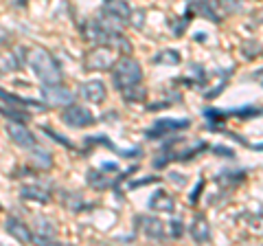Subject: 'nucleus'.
<instances>
[{
  "mask_svg": "<svg viewBox=\"0 0 263 246\" xmlns=\"http://www.w3.org/2000/svg\"><path fill=\"white\" fill-rule=\"evenodd\" d=\"M103 15L108 20L123 24V22L132 20V7L125 0H103Z\"/></svg>",
  "mask_w": 263,
  "mask_h": 246,
  "instance_id": "0eeeda50",
  "label": "nucleus"
},
{
  "mask_svg": "<svg viewBox=\"0 0 263 246\" xmlns=\"http://www.w3.org/2000/svg\"><path fill=\"white\" fill-rule=\"evenodd\" d=\"M156 180H158V178H156V176H152V178H143V180H138V183H134V185H129V187H132V189H134V187H141V185H147V183H156Z\"/></svg>",
  "mask_w": 263,
  "mask_h": 246,
  "instance_id": "b1692460",
  "label": "nucleus"
},
{
  "mask_svg": "<svg viewBox=\"0 0 263 246\" xmlns=\"http://www.w3.org/2000/svg\"><path fill=\"white\" fill-rule=\"evenodd\" d=\"M191 126V119H158L154 123V128L152 130H147L145 136L147 138H162L164 134H169V132H178V130H184Z\"/></svg>",
  "mask_w": 263,
  "mask_h": 246,
  "instance_id": "39448f33",
  "label": "nucleus"
},
{
  "mask_svg": "<svg viewBox=\"0 0 263 246\" xmlns=\"http://www.w3.org/2000/svg\"><path fill=\"white\" fill-rule=\"evenodd\" d=\"M171 226H174V235H176V237H180V233H182V229H180V226H182V224H180V222H174Z\"/></svg>",
  "mask_w": 263,
  "mask_h": 246,
  "instance_id": "bb28decb",
  "label": "nucleus"
},
{
  "mask_svg": "<svg viewBox=\"0 0 263 246\" xmlns=\"http://www.w3.org/2000/svg\"><path fill=\"white\" fill-rule=\"evenodd\" d=\"M62 121L70 128H90L97 123L95 114L88 108H84V106H70V103L66 106V110L62 112Z\"/></svg>",
  "mask_w": 263,
  "mask_h": 246,
  "instance_id": "20e7f679",
  "label": "nucleus"
},
{
  "mask_svg": "<svg viewBox=\"0 0 263 246\" xmlns=\"http://www.w3.org/2000/svg\"><path fill=\"white\" fill-rule=\"evenodd\" d=\"M202 187H204V180H200V183L195 185V189H193V194H191V202H195V200H197V196H200Z\"/></svg>",
  "mask_w": 263,
  "mask_h": 246,
  "instance_id": "5701e85b",
  "label": "nucleus"
},
{
  "mask_svg": "<svg viewBox=\"0 0 263 246\" xmlns=\"http://www.w3.org/2000/svg\"><path fill=\"white\" fill-rule=\"evenodd\" d=\"M22 198H27V200H37V202H48L51 200V196H48L44 189H40V187H22Z\"/></svg>",
  "mask_w": 263,
  "mask_h": 246,
  "instance_id": "f3484780",
  "label": "nucleus"
},
{
  "mask_svg": "<svg viewBox=\"0 0 263 246\" xmlns=\"http://www.w3.org/2000/svg\"><path fill=\"white\" fill-rule=\"evenodd\" d=\"M149 209L152 211H167V213H174L176 209V200L171 198L167 191H154V196L149 198Z\"/></svg>",
  "mask_w": 263,
  "mask_h": 246,
  "instance_id": "f8f14e48",
  "label": "nucleus"
},
{
  "mask_svg": "<svg viewBox=\"0 0 263 246\" xmlns=\"http://www.w3.org/2000/svg\"><path fill=\"white\" fill-rule=\"evenodd\" d=\"M121 93L127 101H143L145 99V88L141 84H134V86H129L125 90H121Z\"/></svg>",
  "mask_w": 263,
  "mask_h": 246,
  "instance_id": "aec40b11",
  "label": "nucleus"
},
{
  "mask_svg": "<svg viewBox=\"0 0 263 246\" xmlns=\"http://www.w3.org/2000/svg\"><path fill=\"white\" fill-rule=\"evenodd\" d=\"M112 68H114V73H112L114 86H117L119 90H125L129 86H134V84H141V79H143L141 64H138L134 57H129V55L117 60Z\"/></svg>",
  "mask_w": 263,
  "mask_h": 246,
  "instance_id": "f03ea898",
  "label": "nucleus"
},
{
  "mask_svg": "<svg viewBox=\"0 0 263 246\" xmlns=\"http://www.w3.org/2000/svg\"><path fill=\"white\" fill-rule=\"evenodd\" d=\"M81 93H84V97L90 101V103H101L105 101V97H108V90H105L103 86V81H86L84 86H81Z\"/></svg>",
  "mask_w": 263,
  "mask_h": 246,
  "instance_id": "9b49d317",
  "label": "nucleus"
},
{
  "mask_svg": "<svg viewBox=\"0 0 263 246\" xmlns=\"http://www.w3.org/2000/svg\"><path fill=\"white\" fill-rule=\"evenodd\" d=\"M191 237L195 242H209L211 240V229H209V222L204 216H195L193 224H191Z\"/></svg>",
  "mask_w": 263,
  "mask_h": 246,
  "instance_id": "ddd939ff",
  "label": "nucleus"
},
{
  "mask_svg": "<svg viewBox=\"0 0 263 246\" xmlns=\"http://www.w3.org/2000/svg\"><path fill=\"white\" fill-rule=\"evenodd\" d=\"M37 237H33L35 242H44V244H48L55 237V229L51 226V222L48 220H42V218H37Z\"/></svg>",
  "mask_w": 263,
  "mask_h": 246,
  "instance_id": "dca6fc26",
  "label": "nucleus"
},
{
  "mask_svg": "<svg viewBox=\"0 0 263 246\" xmlns=\"http://www.w3.org/2000/svg\"><path fill=\"white\" fill-rule=\"evenodd\" d=\"M7 134H9V138L20 145V147H35V136H33L27 126H22V123H15V121H9L7 123Z\"/></svg>",
  "mask_w": 263,
  "mask_h": 246,
  "instance_id": "6e6552de",
  "label": "nucleus"
},
{
  "mask_svg": "<svg viewBox=\"0 0 263 246\" xmlns=\"http://www.w3.org/2000/svg\"><path fill=\"white\" fill-rule=\"evenodd\" d=\"M215 152H217V154H224L226 159H233V156H235V154H233V150H226V147H219V145L215 147Z\"/></svg>",
  "mask_w": 263,
  "mask_h": 246,
  "instance_id": "393cba45",
  "label": "nucleus"
},
{
  "mask_svg": "<svg viewBox=\"0 0 263 246\" xmlns=\"http://www.w3.org/2000/svg\"><path fill=\"white\" fill-rule=\"evenodd\" d=\"M18 57H15L13 51H0V73L7 75V73H13L18 71Z\"/></svg>",
  "mask_w": 263,
  "mask_h": 246,
  "instance_id": "2eb2a0df",
  "label": "nucleus"
},
{
  "mask_svg": "<svg viewBox=\"0 0 263 246\" xmlns=\"http://www.w3.org/2000/svg\"><path fill=\"white\" fill-rule=\"evenodd\" d=\"M5 229H7V233H9L13 240H18V242H22V244H31V242H33L31 229L24 224L22 220H18V218H7Z\"/></svg>",
  "mask_w": 263,
  "mask_h": 246,
  "instance_id": "1a4fd4ad",
  "label": "nucleus"
},
{
  "mask_svg": "<svg viewBox=\"0 0 263 246\" xmlns=\"http://www.w3.org/2000/svg\"><path fill=\"white\" fill-rule=\"evenodd\" d=\"M88 180H90V185L92 187H97V189H103V187H108L110 185V180H105L103 176H101V171H88Z\"/></svg>",
  "mask_w": 263,
  "mask_h": 246,
  "instance_id": "4be33fe9",
  "label": "nucleus"
},
{
  "mask_svg": "<svg viewBox=\"0 0 263 246\" xmlns=\"http://www.w3.org/2000/svg\"><path fill=\"white\" fill-rule=\"evenodd\" d=\"M42 97L48 106H68L75 101V93L57 84H46L42 86Z\"/></svg>",
  "mask_w": 263,
  "mask_h": 246,
  "instance_id": "423d86ee",
  "label": "nucleus"
},
{
  "mask_svg": "<svg viewBox=\"0 0 263 246\" xmlns=\"http://www.w3.org/2000/svg\"><path fill=\"white\" fill-rule=\"evenodd\" d=\"M143 18H145V11H136V20H134V27L136 29L143 27Z\"/></svg>",
  "mask_w": 263,
  "mask_h": 246,
  "instance_id": "a878e982",
  "label": "nucleus"
},
{
  "mask_svg": "<svg viewBox=\"0 0 263 246\" xmlns=\"http://www.w3.org/2000/svg\"><path fill=\"white\" fill-rule=\"evenodd\" d=\"M156 64H171V66H176V64H180V55L178 51H174V48H167V51H160L158 55L154 57Z\"/></svg>",
  "mask_w": 263,
  "mask_h": 246,
  "instance_id": "6ab92c4d",
  "label": "nucleus"
},
{
  "mask_svg": "<svg viewBox=\"0 0 263 246\" xmlns=\"http://www.w3.org/2000/svg\"><path fill=\"white\" fill-rule=\"evenodd\" d=\"M138 224H143V233L149 237V240H162L164 237V222L158 218H149V216H143L138 218Z\"/></svg>",
  "mask_w": 263,
  "mask_h": 246,
  "instance_id": "9d476101",
  "label": "nucleus"
},
{
  "mask_svg": "<svg viewBox=\"0 0 263 246\" xmlns=\"http://www.w3.org/2000/svg\"><path fill=\"white\" fill-rule=\"evenodd\" d=\"M29 66L44 84H57L62 79V71L55 57L44 48H33L29 53Z\"/></svg>",
  "mask_w": 263,
  "mask_h": 246,
  "instance_id": "f257e3e1",
  "label": "nucleus"
},
{
  "mask_svg": "<svg viewBox=\"0 0 263 246\" xmlns=\"http://www.w3.org/2000/svg\"><path fill=\"white\" fill-rule=\"evenodd\" d=\"M114 62L117 60H114L112 48L99 44L97 48H92V51L86 55L84 66H86V71H110L114 66Z\"/></svg>",
  "mask_w": 263,
  "mask_h": 246,
  "instance_id": "7ed1b4c3",
  "label": "nucleus"
},
{
  "mask_svg": "<svg viewBox=\"0 0 263 246\" xmlns=\"http://www.w3.org/2000/svg\"><path fill=\"white\" fill-rule=\"evenodd\" d=\"M191 18H193V11L189 9L184 15H180L178 20H171V31H174V36H176V38H180V36L184 33V29L189 27V22H191Z\"/></svg>",
  "mask_w": 263,
  "mask_h": 246,
  "instance_id": "a211bd4d",
  "label": "nucleus"
},
{
  "mask_svg": "<svg viewBox=\"0 0 263 246\" xmlns=\"http://www.w3.org/2000/svg\"><path fill=\"white\" fill-rule=\"evenodd\" d=\"M7 40H9V33H7V31H3V29H0V42H7Z\"/></svg>",
  "mask_w": 263,
  "mask_h": 246,
  "instance_id": "cd10ccee",
  "label": "nucleus"
},
{
  "mask_svg": "<svg viewBox=\"0 0 263 246\" xmlns=\"http://www.w3.org/2000/svg\"><path fill=\"white\" fill-rule=\"evenodd\" d=\"M186 3H189V9L193 13L204 15V18L211 20V22H219V15L215 13V9L211 7L209 0H186Z\"/></svg>",
  "mask_w": 263,
  "mask_h": 246,
  "instance_id": "4468645a",
  "label": "nucleus"
},
{
  "mask_svg": "<svg viewBox=\"0 0 263 246\" xmlns=\"http://www.w3.org/2000/svg\"><path fill=\"white\" fill-rule=\"evenodd\" d=\"M31 161L35 163V165L40 167V169H48L53 165V159H51V154L48 152H44V150H35V154L31 156Z\"/></svg>",
  "mask_w": 263,
  "mask_h": 246,
  "instance_id": "412c9836",
  "label": "nucleus"
}]
</instances>
